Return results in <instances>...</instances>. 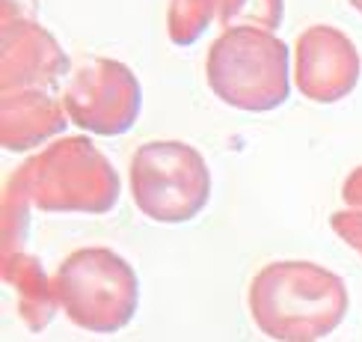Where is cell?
Returning <instances> with one entry per match:
<instances>
[{"label": "cell", "mask_w": 362, "mask_h": 342, "mask_svg": "<svg viewBox=\"0 0 362 342\" xmlns=\"http://www.w3.org/2000/svg\"><path fill=\"white\" fill-rule=\"evenodd\" d=\"M255 327L274 342H318L344 321L351 295L329 268L279 259L259 268L247 292Z\"/></svg>", "instance_id": "1"}, {"label": "cell", "mask_w": 362, "mask_h": 342, "mask_svg": "<svg viewBox=\"0 0 362 342\" xmlns=\"http://www.w3.org/2000/svg\"><path fill=\"white\" fill-rule=\"evenodd\" d=\"M15 178L39 212L107 215L122 193V178L89 137H59L24 161Z\"/></svg>", "instance_id": "2"}, {"label": "cell", "mask_w": 362, "mask_h": 342, "mask_svg": "<svg viewBox=\"0 0 362 342\" xmlns=\"http://www.w3.org/2000/svg\"><path fill=\"white\" fill-rule=\"evenodd\" d=\"M205 81L211 93L235 110H276L291 96V51L267 30H223L208 48Z\"/></svg>", "instance_id": "3"}, {"label": "cell", "mask_w": 362, "mask_h": 342, "mask_svg": "<svg viewBox=\"0 0 362 342\" xmlns=\"http://www.w3.org/2000/svg\"><path fill=\"white\" fill-rule=\"evenodd\" d=\"M54 295L69 321L89 334H119L140 307L134 265L110 247H81L59 262Z\"/></svg>", "instance_id": "4"}, {"label": "cell", "mask_w": 362, "mask_h": 342, "mask_svg": "<svg viewBox=\"0 0 362 342\" xmlns=\"http://www.w3.org/2000/svg\"><path fill=\"white\" fill-rule=\"evenodd\" d=\"M128 188L143 217L178 227L205 212L211 200V170L196 146L152 140L134 152Z\"/></svg>", "instance_id": "5"}, {"label": "cell", "mask_w": 362, "mask_h": 342, "mask_svg": "<svg viewBox=\"0 0 362 342\" xmlns=\"http://www.w3.org/2000/svg\"><path fill=\"white\" fill-rule=\"evenodd\" d=\"M63 108L81 131L119 137L140 119L143 86L125 63L113 57H95L78 66L66 81Z\"/></svg>", "instance_id": "6"}, {"label": "cell", "mask_w": 362, "mask_h": 342, "mask_svg": "<svg viewBox=\"0 0 362 342\" xmlns=\"http://www.w3.org/2000/svg\"><path fill=\"white\" fill-rule=\"evenodd\" d=\"M362 78V57L348 33L329 24L306 27L294 45V86L315 104L348 98Z\"/></svg>", "instance_id": "7"}, {"label": "cell", "mask_w": 362, "mask_h": 342, "mask_svg": "<svg viewBox=\"0 0 362 342\" xmlns=\"http://www.w3.org/2000/svg\"><path fill=\"white\" fill-rule=\"evenodd\" d=\"M0 84L6 93L51 89L71 72L69 54L36 18H4Z\"/></svg>", "instance_id": "8"}, {"label": "cell", "mask_w": 362, "mask_h": 342, "mask_svg": "<svg viewBox=\"0 0 362 342\" xmlns=\"http://www.w3.org/2000/svg\"><path fill=\"white\" fill-rule=\"evenodd\" d=\"M69 122L63 101H57L48 89L6 93L0 104V146L6 152H33L59 137Z\"/></svg>", "instance_id": "9"}, {"label": "cell", "mask_w": 362, "mask_h": 342, "mask_svg": "<svg viewBox=\"0 0 362 342\" xmlns=\"http://www.w3.org/2000/svg\"><path fill=\"white\" fill-rule=\"evenodd\" d=\"M4 283L18 295V316L30 334H42L59 309V301L54 295V277L45 274L42 262L33 253L15 250L4 253V265H0Z\"/></svg>", "instance_id": "10"}, {"label": "cell", "mask_w": 362, "mask_h": 342, "mask_svg": "<svg viewBox=\"0 0 362 342\" xmlns=\"http://www.w3.org/2000/svg\"><path fill=\"white\" fill-rule=\"evenodd\" d=\"M220 0H170L167 9V33L178 48H187L199 39L211 21L217 18Z\"/></svg>", "instance_id": "11"}, {"label": "cell", "mask_w": 362, "mask_h": 342, "mask_svg": "<svg viewBox=\"0 0 362 342\" xmlns=\"http://www.w3.org/2000/svg\"><path fill=\"white\" fill-rule=\"evenodd\" d=\"M217 18L223 30L255 27L276 33L285 18V0H220Z\"/></svg>", "instance_id": "12"}, {"label": "cell", "mask_w": 362, "mask_h": 342, "mask_svg": "<svg viewBox=\"0 0 362 342\" xmlns=\"http://www.w3.org/2000/svg\"><path fill=\"white\" fill-rule=\"evenodd\" d=\"M30 208H33V203H30L24 185L12 173L6 188H4V253L24 250Z\"/></svg>", "instance_id": "13"}, {"label": "cell", "mask_w": 362, "mask_h": 342, "mask_svg": "<svg viewBox=\"0 0 362 342\" xmlns=\"http://www.w3.org/2000/svg\"><path fill=\"white\" fill-rule=\"evenodd\" d=\"M329 227L341 238L348 247H354L362 256V212H354V208H344V212H336L329 217Z\"/></svg>", "instance_id": "14"}, {"label": "cell", "mask_w": 362, "mask_h": 342, "mask_svg": "<svg viewBox=\"0 0 362 342\" xmlns=\"http://www.w3.org/2000/svg\"><path fill=\"white\" fill-rule=\"evenodd\" d=\"M341 200L348 203V208H354V212H362V167H354L348 173V178H344V185H341Z\"/></svg>", "instance_id": "15"}, {"label": "cell", "mask_w": 362, "mask_h": 342, "mask_svg": "<svg viewBox=\"0 0 362 342\" xmlns=\"http://www.w3.org/2000/svg\"><path fill=\"white\" fill-rule=\"evenodd\" d=\"M351 6H354L359 15H362V0H351Z\"/></svg>", "instance_id": "16"}]
</instances>
